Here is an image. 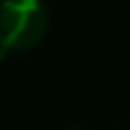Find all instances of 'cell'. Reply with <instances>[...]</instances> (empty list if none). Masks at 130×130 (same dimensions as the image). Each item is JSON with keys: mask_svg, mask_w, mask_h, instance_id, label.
<instances>
[{"mask_svg": "<svg viewBox=\"0 0 130 130\" xmlns=\"http://www.w3.org/2000/svg\"><path fill=\"white\" fill-rule=\"evenodd\" d=\"M48 31V10L41 0H5L0 5V60L12 51L39 46Z\"/></svg>", "mask_w": 130, "mask_h": 130, "instance_id": "obj_1", "label": "cell"}, {"mask_svg": "<svg viewBox=\"0 0 130 130\" xmlns=\"http://www.w3.org/2000/svg\"><path fill=\"white\" fill-rule=\"evenodd\" d=\"M65 130H79V128H65Z\"/></svg>", "mask_w": 130, "mask_h": 130, "instance_id": "obj_2", "label": "cell"}]
</instances>
